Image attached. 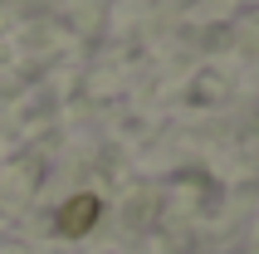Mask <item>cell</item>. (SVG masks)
<instances>
[{
  "instance_id": "obj_1",
  "label": "cell",
  "mask_w": 259,
  "mask_h": 254,
  "mask_svg": "<svg viewBox=\"0 0 259 254\" xmlns=\"http://www.w3.org/2000/svg\"><path fill=\"white\" fill-rule=\"evenodd\" d=\"M98 215H103V200L98 196H69L64 205H59V215H54V230L64 235V240H78V235H88V230L98 225Z\"/></svg>"
}]
</instances>
